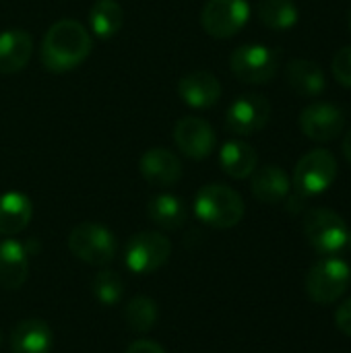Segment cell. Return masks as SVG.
I'll return each mask as SVG.
<instances>
[{
	"instance_id": "obj_11",
	"label": "cell",
	"mask_w": 351,
	"mask_h": 353,
	"mask_svg": "<svg viewBox=\"0 0 351 353\" xmlns=\"http://www.w3.org/2000/svg\"><path fill=\"white\" fill-rule=\"evenodd\" d=\"M343 126H345L343 112L327 101H314L306 105L300 114L302 132L317 143H329L337 139L343 132Z\"/></svg>"
},
{
	"instance_id": "obj_23",
	"label": "cell",
	"mask_w": 351,
	"mask_h": 353,
	"mask_svg": "<svg viewBox=\"0 0 351 353\" xmlns=\"http://www.w3.org/2000/svg\"><path fill=\"white\" fill-rule=\"evenodd\" d=\"M122 17V6L116 0H95L89 10V27L97 37L108 39L120 31Z\"/></svg>"
},
{
	"instance_id": "obj_14",
	"label": "cell",
	"mask_w": 351,
	"mask_h": 353,
	"mask_svg": "<svg viewBox=\"0 0 351 353\" xmlns=\"http://www.w3.org/2000/svg\"><path fill=\"white\" fill-rule=\"evenodd\" d=\"M178 95L180 99L197 110L211 108L221 97V83L219 79L209 70H194L180 79L178 83Z\"/></svg>"
},
{
	"instance_id": "obj_21",
	"label": "cell",
	"mask_w": 351,
	"mask_h": 353,
	"mask_svg": "<svg viewBox=\"0 0 351 353\" xmlns=\"http://www.w3.org/2000/svg\"><path fill=\"white\" fill-rule=\"evenodd\" d=\"M219 163L230 178L244 180L257 170L259 155L254 147L244 141H228L219 151Z\"/></svg>"
},
{
	"instance_id": "obj_27",
	"label": "cell",
	"mask_w": 351,
	"mask_h": 353,
	"mask_svg": "<svg viewBox=\"0 0 351 353\" xmlns=\"http://www.w3.org/2000/svg\"><path fill=\"white\" fill-rule=\"evenodd\" d=\"M333 77L343 87H351V46L341 48L333 58Z\"/></svg>"
},
{
	"instance_id": "obj_18",
	"label": "cell",
	"mask_w": 351,
	"mask_h": 353,
	"mask_svg": "<svg viewBox=\"0 0 351 353\" xmlns=\"http://www.w3.org/2000/svg\"><path fill=\"white\" fill-rule=\"evenodd\" d=\"M290 186H292L290 176L279 165H263L261 170L252 172L250 188H252L254 199L261 203L275 205V203L288 199Z\"/></svg>"
},
{
	"instance_id": "obj_3",
	"label": "cell",
	"mask_w": 351,
	"mask_h": 353,
	"mask_svg": "<svg viewBox=\"0 0 351 353\" xmlns=\"http://www.w3.org/2000/svg\"><path fill=\"white\" fill-rule=\"evenodd\" d=\"M350 265L335 256H325L306 275V294L317 304L337 302L350 288Z\"/></svg>"
},
{
	"instance_id": "obj_25",
	"label": "cell",
	"mask_w": 351,
	"mask_h": 353,
	"mask_svg": "<svg viewBox=\"0 0 351 353\" xmlns=\"http://www.w3.org/2000/svg\"><path fill=\"white\" fill-rule=\"evenodd\" d=\"M157 304L151 300V298H145V296H139L134 300H130L124 308V321L128 325L130 331H137V333H147L155 327L157 323Z\"/></svg>"
},
{
	"instance_id": "obj_8",
	"label": "cell",
	"mask_w": 351,
	"mask_h": 353,
	"mask_svg": "<svg viewBox=\"0 0 351 353\" xmlns=\"http://www.w3.org/2000/svg\"><path fill=\"white\" fill-rule=\"evenodd\" d=\"M170 252H172V244L163 234L141 232L128 240L124 259H126V267L132 273L149 275L168 263Z\"/></svg>"
},
{
	"instance_id": "obj_6",
	"label": "cell",
	"mask_w": 351,
	"mask_h": 353,
	"mask_svg": "<svg viewBox=\"0 0 351 353\" xmlns=\"http://www.w3.org/2000/svg\"><path fill=\"white\" fill-rule=\"evenodd\" d=\"M337 178V159L327 149L306 153L294 170V186L304 199L323 194Z\"/></svg>"
},
{
	"instance_id": "obj_10",
	"label": "cell",
	"mask_w": 351,
	"mask_h": 353,
	"mask_svg": "<svg viewBox=\"0 0 351 353\" xmlns=\"http://www.w3.org/2000/svg\"><path fill=\"white\" fill-rule=\"evenodd\" d=\"M271 118V103L265 95L259 93H246L240 95L225 114V126L230 132L248 137L267 126Z\"/></svg>"
},
{
	"instance_id": "obj_4",
	"label": "cell",
	"mask_w": 351,
	"mask_h": 353,
	"mask_svg": "<svg viewBox=\"0 0 351 353\" xmlns=\"http://www.w3.org/2000/svg\"><path fill=\"white\" fill-rule=\"evenodd\" d=\"M68 250L91 267H106L116 256V240L108 228L87 221L68 234Z\"/></svg>"
},
{
	"instance_id": "obj_32",
	"label": "cell",
	"mask_w": 351,
	"mask_h": 353,
	"mask_svg": "<svg viewBox=\"0 0 351 353\" xmlns=\"http://www.w3.org/2000/svg\"><path fill=\"white\" fill-rule=\"evenodd\" d=\"M350 27H351V10H350Z\"/></svg>"
},
{
	"instance_id": "obj_24",
	"label": "cell",
	"mask_w": 351,
	"mask_h": 353,
	"mask_svg": "<svg viewBox=\"0 0 351 353\" xmlns=\"http://www.w3.org/2000/svg\"><path fill=\"white\" fill-rule=\"evenodd\" d=\"M259 19L269 29H290L298 23V8L292 0H261Z\"/></svg>"
},
{
	"instance_id": "obj_22",
	"label": "cell",
	"mask_w": 351,
	"mask_h": 353,
	"mask_svg": "<svg viewBox=\"0 0 351 353\" xmlns=\"http://www.w3.org/2000/svg\"><path fill=\"white\" fill-rule=\"evenodd\" d=\"M149 219L161 230H178L186 221V205L174 194H157L147 205Z\"/></svg>"
},
{
	"instance_id": "obj_17",
	"label": "cell",
	"mask_w": 351,
	"mask_h": 353,
	"mask_svg": "<svg viewBox=\"0 0 351 353\" xmlns=\"http://www.w3.org/2000/svg\"><path fill=\"white\" fill-rule=\"evenodd\" d=\"M52 343V329L41 319H25L10 333L12 353H50Z\"/></svg>"
},
{
	"instance_id": "obj_5",
	"label": "cell",
	"mask_w": 351,
	"mask_h": 353,
	"mask_svg": "<svg viewBox=\"0 0 351 353\" xmlns=\"http://www.w3.org/2000/svg\"><path fill=\"white\" fill-rule=\"evenodd\" d=\"M304 234L308 244L323 256H335L348 242V225L331 209L308 211L304 217Z\"/></svg>"
},
{
	"instance_id": "obj_2",
	"label": "cell",
	"mask_w": 351,
	"mask_h": 353,
	"mask_svg": "<svg viewBox=\"0 0 351 353\" xmlns=\"http://www.w3.org/2000/svg\"><path fill=\"white\" fill-rule=\"evenodd\" d=\"M194 213L209 228L230 230V228H236L242 221V217H244V201L230 186L207 184L197 192Z\"/></svg>"
},
{
	"instance_id": "obj_15",
	"label": "cell",
	"mask_w": 351,
	"mask_h": 353,
	"mask_svg": "<svg viewBox=\"0 0 351 353\" xmlns=\"http://www.w3.org/2000/svg\"><path fill=\"white\" fill-rule=\"evenodd\" d=\"M33 54V39L25 29L0 33V74H14L27 66Z\"/></svg>"
},
{
	"instance_id": "obj_13",
	"label": "cell",
	"mask_w": 351,
	"mask_h": 353,
	"mask_svg": "<svg viewBox=\"0 0 351 353\" xmlns=\"http://www.w3.org/2000/svg\"><path fill=\"white\" fill-rule=\"evenodd\" d=\"M139 170H141V176L151 186H159V188L174 186L182 178L180 159L163 147H153L145 151L139 161Z\"/></svg>"
},
{
	"instance_id": "obj_20",
	"label": "cell",
	"mask_w": 351,
	"mask_h": 353,
	"mask_svg": "<svg viewBox=\"0 0 351 353\" xmlns=\"http://www.w3.org/2000/svg\"><path fill=\"white\" fill-rule=\"evenodd\" d=\"M33 217V205L23 192H4L0 196V236L23 232Z\"/></svg>"
},
{
	"instance_id": "obj_16",
	"label": "cell",
	"mask_w": 351,
	"mask_h": 353,
	"mask_svg": "<svg viewBox=\"0 0 351 353\" xmlns=\"http://www.w3.org/2000/svg\"><path fill=\"white\" fill-rule=\"evenodd\" d=\"M29 275V259L27 250L17 240L0 242V288L14 292L23 288Z\"/></svg>"
},
{
	"instance_id": "obj_12",
	"label": "cell",
	"mask_w": 351,
	"mask_h": 353,
	"mask_svg": "<svg viewBox=\"0 0 351 353\" xmlns=\"http://www.w3.org/2000/svg\"><path fill=\"white\" fill-rule=\"evenodd\" d=\"M174 141L186 157L205 159L213 153L217 137H215L213 126L207 120L199 116H186L178 120L174 128Z\"/></svg>"
},
{
	"instance_id": "obj_33",
	"label": "cell",
	"mask_w": 351,
	"mask_h": 353,
	"mask_svg": "<svg viewBox=\"0 0 351 353\" xmlns=\"http://www.w3.org/2000/svg\"><path fill=\"white\" fill-rule=\"evenodd\" d=\"M0 343H2V333H0Z\"/></svg>"
},
{
	"instance_id": "obj_7",
	"label": "cell",
	"mask_w": 351,
	"mask_h": 353,
	"mask_svg": "<svg viewBox=\"0 0 351 353\" xmlns=\"http://www.w3.org/2000/svg\"><path fill=\"white\" fill-rule=\"evenodd\" d=\"M230 66L236 79L248 85H265L269 83L279 66V56L273 48L261 43H246L234 50L230 58Z\"/></svg>"
},
{
	"instance_id": "obj_28",
	"label": "cell",
	"mask_w": 351,
	"mask_h": 353,
	"mask_svg": "<svg viewBox=\"0 0 351 353\" xmlns=\"http://www.w3.org/2000/svg\"><path fill=\"white\" fill-rule=\"evenodd\" d=\"M335 325L341 333L351 337V298L335 310Z\"/></svg>"
},
{
	"instance_id": "obj_1",
	"label": "cell",
	"mask_w": 351,
	"mask_h": 353,
	"mask_svg": "<svg viewBox=\"0 0 351 353\" xmlns=\"http://www.w3.org/2000/svg\"><path fill=\"white\" fill-rule=\"evenodd\" d=\"M93 48L91 35L79 21L62 19L54 23L41 41V64L52 72H66L77 68Z\"/></svg>"
},
{
	"instance_id": "obj_26",
	"label": "cell",
	"mask_w": 351,
	"mask_h": 353,
	"mask_svg": "<svg viewBox=\"0 0 351 353\" xmlns=\"http://www.w3.org/2000/svg\"><path fill=\"white\" fill-rule=\"evenodd\" d=\"M124 294V281L116 271L103 269L95 275L93 279V296L97 298V302L106 304V306H114L120 302Z\"/></svg>"
},
{
	"instance_id": "obj_29",
	"label": "cell",
	"mask_w": 351,
	"mask_h": 353,
	"mask_svg": "<svg viewBox=\"0 0 351 353\" xmlns=\"http://www.w3.org/2000/svg\"><path fill=\"white\" fill-rule=\"evenodd\" d=\"M126 353H168L159 343L155 341H149V339H139L134 343L128 345Z\"/></svg>"
},
{
	"instance_id": "obj_9",
	"label": "cell",
	"mask_w": 351,
	"mask_h": 353,
	"mask_svg": "<svg viewBox=\"0 0 351 353\" xmlns=\"http://www.w3.org/2000/svg\"><path fill=\"white\" fill-rule=\"evenodd\" d=\"M250 17L246 0H209L201 12L203 29L217 39L234 37Z\"/></svg>"
},
{
	"instance_id": "obj_19",
	"label": "cell",
	"mask_w": 351,
	"mask_h": 353,
	"mask_svg": "<svg viewBox=\"0 0 351 353\" xmlns=\"http://www.w3.org/2000/svg\"><path fill=\"white\" fill-rule=\"evenodd\" d=\"M288 85L302 97H317L327 89V79L323 68L306 58H296L285 68Z\"/></svg>"
},
{
	"instance_id": "obj_31",
	"label": "cell",
	"mask_w": 351,
	"mask_h": 353,
	"mask_svg": "<svg viewBox=\"0 0 351 353\" xmlns=\"http://www.w3.org/2000/svg\"><path fill=\"white\" fill-rule=\"evenodd\" d=\"M345 248L351 250V232H348V242H345Z\"/></svg>"
},
{
	"instance_id": "obj_30",
	"label": "cell",
	"mask_w": 351,
	"mask_h": 353,
	"mask_svg": "<svg viewBox=\"0 0 351 353\" xmlns=\"http://www.w3.org/2000/svg\"><path fill=\"white\" fill-rule=\"evenodd\" d=\"M343 153H345L348 163L351 165V130L345 134V139H343Z\"/></svg>"
}]
</instances>
